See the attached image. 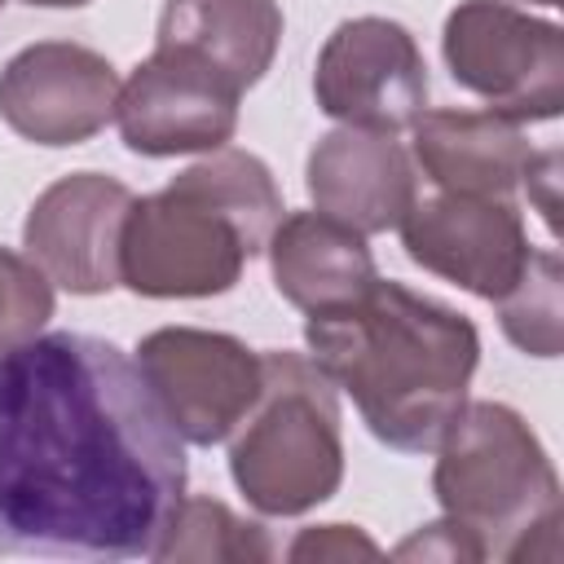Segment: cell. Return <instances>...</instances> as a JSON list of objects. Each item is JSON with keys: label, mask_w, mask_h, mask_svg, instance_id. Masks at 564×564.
<instances>
[{"label": "cell", "mask_w": 564, "mask_h": 564, "mask_svg": "<svg viewBox=\"0 0 564 564\" xmlns=\"http://www.w3.org/2000/svg\"><path fill=\"white\" fill-rule=\"evenodd\" d=\"M397 229L414 264L480 300H502L533 260L524 220L507 198L441 189L414 198Z\"/></svg>", "instance_id": "obj_10"}, {"label": "cell", "mask_w": 564, "mask_h": 564, "mask_svg": "<svg viewBox=\"0 0 564 564\" xmlns=\"http://www.w3.org/2000/svg\"><path fill=\"white\" fill-rule=\"evenodd\" d=\"M432 494L458 520L480 560H533L560 551V476L538 432L502 401H471L441 436Z\"/></svg>", "instance_id": "obj_3"}, {"label": "cell", "mask_w": 564, "mask_h": 564, "mask_svg": "<svg viewBox=\"0 0 564 564\" xmlns=\"http://www.w3.org/2000/svg\"><path fill=\"white\" fill-rule=\"evenodd\" d=\"M419 555L423 560H480V546L471 542V533L458 520L445 516L397 546V560H419Z\"/></svg>", "instance_id": "obj_21"}, {"label": "cell", "mask_w": 564, "mask_h": 564, "mask_svg": "<svg viewBox=\"0 0 564 564\" xmlns=\"http://www.w3.org/2000/svg\"><path fill=\"white\" fill-rule=\"evenodd\" d=\"M247 260L238 225L176 181L132 198L119 229V282L150 300L220 295L242 278Z\"/></svg>", "instance_id": "obj_6"}, {"label": "cell", "mask_w": 564, "mask_h": 564, "mask_svg": "<svg viewBox=\"0 0 564 564\" xmlns=\"http://www.w3.org/2000/svg\"><path fill=\"white\" fill-rule=\"evenodd\" d=\"M304 339L366 427L401 454L441 445L480 361V335L463 313L383 278L352 304L308 317Z\"/></svg>", "instance_id": "obj_2"}, {"label": "cell", "mask_w": 564, "mask_h": 564, "mask_svg": "<svg viewBox=\"0 0 564 564\" xmlns=\"http://www.w3.org/2000/svg\"><path fill=\"white\" fill-rule=\"evenodd\" d=\"M150 560H163V564H181V560H194V564H260V560H273V542L260 524L251 520H238L225 502L216 498H181L154 555Z\"/></svg>", "instance_id": "obj_18"}, {"label": "cell", "mask_w": 564, "mask_h": 564, "mask_svg": "<svg viewBox=\"0 0 564 564\" xmlns=\"http://www.w3.org/2000/svg\"><path fill=\"white\" fill-rule=\"evenodd\" d=\"M269 269L273 286L300 313H335L366 295L379 282L366 234L326 216V212H291L269 234Z\"/></svg>", "instance_id": "obj_15"}, {"label": "cell", "mask_w": 564, "mask_h": 564, "mask_svg": "<svg viewBox=\"0 0 564 564\" xmlns=\"http://www.w3.org/2000/svg\"><path fill=\"white\" fill-rule=\"evenodd\" d=\"M172 181L181 189L198 194L203 203H212L216 212H225L238 225V234H242L251 256H260L269 247V234L282 220V194H278L273 172L264 167V159H256L251 150L220 145L203 163L176 172Z\"/></svg>", "instance_id": "obj_17"}, {"label": "cell", "mask_w": 564, "mask_h": 564, "mask_svg": "<svg viewBox=\"0 0 564 564\" xmlns=\"http://www.w3.org/2000/svg\"><path fill=\"white\" fill-rule=\"evenodd\" d=\"M132 189L106 172H70L53 181L26 212L22 247L44 278L70 295L119 286V229Z\"/></svg>", "instance_id": "obj_12"}, {"label": "cell", "mask_w": 564, "mask_h": 564, "mask_svg": "<svg viewBox=\"0 0 564 564\" xmlns=\"http://www.w3.org/2000/svg\"><path fill=\"white\" fill-rule=\"evenodd\" d=\"M498 304V322L507 330V339L533 357H555L560 352V260L555 251H538L529 269L520 273V282L494 300Z\"/></svg>", "instance_id": "obj_19"}, {"label": "cell", "mask_w": 564, "mask_h": 564, "mask_svg": "<svg viewBox=\"0 0 564 564\" xmlns=\"http://www.w3.org/2000/svg\"><path fill=\"white\" fill-rule=\"evenodd\" d=\"M313 93L330 119L397 137L427 101V66L401 22L348 18L330 31L317 57Z\"/></svg>", "instance_id": "obj_8"}, {"label": "cell", "mask_w": 564, "mask_h": 564, "mask_svg": "<svg viewBox=\"0 0 564 564\" xmlns=\"http://www.w3.org/2000/svg\"><path fill=\"white\" fill-rule=\"evenodd\" d=\"M242 88H234L216 66L181 48H154L123 84L115 101V123L128 150L167 159L194 150H220L238 128Z\"/></svg>", "instance_id": "obj_9"}, {"label": "cell", "mask_w": 564, "mask_h": 564, "mask_svg": "<svg viewBox=\"0 0 564 564\" xmlns=\"http://www.w3.org/2000/svg\"><path fill=\"white\" fill-rule=\"evenodd\" d=\"M0 4H4V0H0Z\"/></svg>", "instance_id": "obj_25"}, {"label": "cell", "mask_w": 564, "mask_h": 564, "mask_svg": "<svg viewBox=\"0 0 564 564\" xmlns=\"http://www.w3.org/2000/svg\"><path fill=\"white\" fill-rule=\"evenodd\" d=\"M137 370L189 445H220L247 419L264 383V366L242 339L198 326L150 330L137 344Z\"/></svg>", "instance_id": "obj_7"}, {"label": "cell", "mask_w": 564, "mask_h": 564, "mask_svg": "<svg viewBox=\"0 0 564 564\" xmlns=\"http://www.w3.org/2000/svg\"><path fill=\"white\" fill-rule=\"evenodd\" d=\"M185 498V449L137 361L53 330L0 352V551L154 555Z\"/></svg>", "instance_id": "obj_1"}, {"label": "cell", "mask_w": 564, "mask_h": 564, "mask_svg": "<svg viewBox=\"0 0 564 564\" xmlns=\"http://www.w3.org/2000/svg\"><path fill=\"white\" fill-rule=\"evenodd\" d=\"M454 84L485 97L489 110L538 123L564 110V31L507 0H463L441 35Z\"/></svg>", "instance_id": "obj_5"}, {"label": "cell", "mask_w": 564, "mask_h": 564, "mask_svg": "<svg viewBox=\"0 0 564 564\" xmlns=\"http://www.w3.org/2000/svg\"><path fill=\"white\" fill-rule=\"evenodd\" d=\"M529 4H546V9H555V4H564V0H529Z\"/></svg>", "instance_id": "obj_24"}, {"label": "cell", "mask_w": 564, "mask_h": 564, "mask_svg": "<svg viewBox=\"0 0 564 564\" xmlns=\"http://www.w3.org/2000/svg\"><path fill=\"white\" fill-rule=\"evenodd\" d=\"M53 317V282L31 256L0 247V352L35 339Z\"/></svg>", "instance_id": "obj_20"}, {"label": "cell", "mask_w": 564, "mask_h": 564, "mask_svg": "<svg viewBox=\"0 0 564 564\" xmlns=\"http://www.w3.org/2000/svg\"><path fill=\"white\" fill-rule=\"evenodd\" d=\"M308 198L317 212L352 225L357 234L397 229L414 189V163L392 132L335 128L308 154Z\"/></svg>", "instance_id": "obj_13"}, {"label": "cell", "mask_w": 564, "mask_h": 564, "mask_svg": "<svg viewBox=\"0 0 564 564\" xmlns=\"http://www.w3.org/2000/svg\"><path fill=\"white\" fill-rule=\"evenodd\" d=\"M410 132L423 176L449 194L507 198L538 167L520 123L498 110H419Z\"/></svg>", "instance_id": "obj_14"}, {"label": "cell", "mask_w": 564, "mask_h": 564, "mask_svg": "<svg viewBox=\"0 0 564 564\" xmlns=\"http://www.w3.org/2000/svg\"><path fill=\"white\" fill-rule=\"evenodd\" d=\"M264 383L242 432L229 445V471L242 498L264 516H300L326 502L344 480L339 397L304 352H260Z\"/></svg>", "instance_id": "obj_4"}, {"label": "cell", "mask_w": 564, "mask_h": 564, "mask_svg": "<svg viewBox=\"0 0 564 564\" xmlns=\"http://www.w3.org/2000/svg\"><path fill=\"white\" fill-rule=\"evenodd\" d=\"M352 555H379V546L370 538H361L348 524H322L295 538L291 560H352Z\"/></svg>", "instance_id": "obj_22"}, {"label": "cell", "mask_w": 564, "mask_h": 564, "mask_svg": "<svg viewBox=\"0 0 564 564\" xmlns=\"http://www.w3.org/2000/svg\"><path fill=\"white\" fill-rule=\"evenodd\" d=\"M282 9L273 0H167L154 48H181L216 66L234 88H251L273 66Z\"/></svg>", "instance_id": "obj_16"}, {"label": "cell", "mask_w": 564, "mask_h": 564, "mask_svg": "<svg viewBox=\"0 0 564 564\" xmlns=\"http://www.w3.org/2000/svg\"><path fill=\"white\" fill-rule=\"evenodd\" d=\"M26 4H44V9H79L88 0H26Z\"/></svg>", "instance_id": "obj_23"}, {"label": "cell", "mask_w": 564, "mask_h": 564, "mask_svg": "<svg viewBox=\"0 0 564 564\" xmlns=\"http://www.w3.org/2000/svg\"><path fill=\"white\" fill-rule=\"evenodd\" d=\"M115 66L70 40H40L0 70V119L35 145H79L115 119Z\"/></svg>", "instance_id": "obj_11"}]
</instances>
